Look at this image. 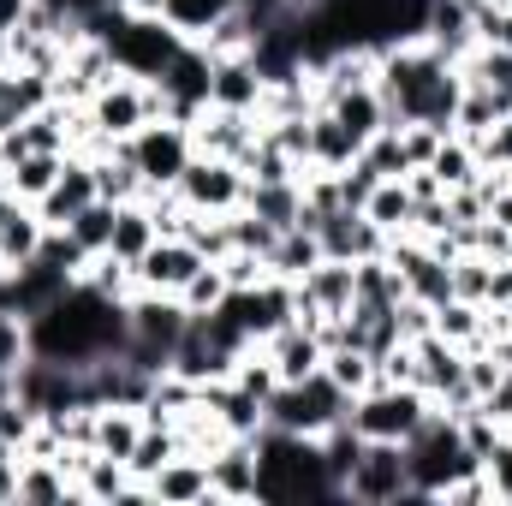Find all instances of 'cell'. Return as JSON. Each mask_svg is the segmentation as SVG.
<instances>
[{"label":"cell","mask_w":512,"mask_h":506,"mask_svg":"<svg viewBox=\"0 0 512 506\" xmlns=\"http://www.w3.org/2000/svg\"><path fill=\"white\" fill-rule=\"evenodd\" d=\"M30 334V352L36 358H54V364H72V370H90L102 358H120L131 334V316L120 298L96 292L90 280H72L42 316L24 322Z\"/></svg>","instance_id":"cell-1"},{"label":"cell","mask_w":512,"mask_h":506,"mask_svg":"<svg viewBox=\"0 0 512 506\" xmlns=\"http://www.w3.org/2000/svg\"><path fill=\"white\" fill-rule=\"evenodd\" d=\"M256 495L274 506L340 501V489L328 477V459H322V441L316 435H286V429L262 423V435H256Z\"/></svg>","instance_id":"cell-2"},{"label":"cell","mask_w":512,"mask_h":506,"mask_svg":"<svg viewBox=\"0 0 512 506\" xmlns=\"http://www.w3.org/2000/svg\"><path fill=\"white\" fill-rule=\"evenodd\" d=\"M405 465H411V501H441L465 471H477L483 459L465 447V429H459V417L453 411H429L423 417V429L405 441Z\"/></svg>","instance_id":"cell-3"},{"label":"cell","mask_w":512,"mask_h":506,"mask_svg":"<svg viewBox=\"0 0 512 506\" xmlns=\"http://www.w3.org/2000/svg\"><path fill=\"white\" fill-rule=\"evenodd\" d=\"M262 417H268V429L316 435V441H322L334 423H346V417H352V393L328 376V370H316V376H304V381H280V387L268 393Z\"/></svg>","instance_id":"cell-4"},{"label":"cell","mask_w":512,"mask_h":506,"mask_svg":"<svg viewBox=\"0 0 512 506\" xmlns=\"http://www.w3.org/2000/svg\"><path fill=\"white\" fill-rule=\"evenodd\" d=\"M429 411H435V399L423 387H411V381H376V387H364L352 399V429L364 441H399L405 447L423 429Z\"/></svg>","instance_id":"cell-5"},{"label":"cell","mask_w":512,"mask_h":506,"mask_svg":"<svg viewBox=\"0 0 512 506\" xmlns=\"http://www.w3.org/2000/svg\"><path fill=\"white\" fill-rule=\"evenodd\" d=\"M126 155L137 161V173H143L149 191H173L179 173L191 167L197 143H191V126L185 120H149L137 137H126Z\"/></svg>","instance_id":"cell-6"},{"label":"cell","mask_w":512,"mask_h":506,"mask_svg":"<svg viewBox=\"0 0 512 506\" xmlns=\"http://www.w3.org/2000/svg\"><path fill=\"white\" fill-rule=\"evenodd\" d=\"M340 501H358V506L411 501V465H405V447H399V441H364V453H358V465H352Z\"/></svg>","instance_id":"cell-7"},{"label":"cell","mask_w":512,"mask_h":506,"mask_svg":"<svg viewBox=\"0 0 512 506\" xmlns=\"http://www.w3.org/2000/svg\"><path fill=\"white\" fill-rule=\"evenodd\" d=\"M179 203L185 209H197V215H233V209H245V191H251V179H245V167L239 161H221V155H191V167L179 173Z\"/></svg>","instance_id":"cell-8"},{"label":"cell","mask_w":512,"mask_h":506,"mask_svg":"<svg viewBox=\"0 0 512 506\" xmlns=\"http://www.w3.org/2000/svg\"><path fill=\"white\" fill-rule=\"evenodd\" d=\"M203 262H209V256L197 251L191 239H155L149 251L131 262V268H137V292H167V298H179L185 280H191Z\"/></svg>","instance_id":"cell-9"},{"label":"cell","mask_w":512,"mask_h":506,"mask_svg":"<svg viewBox=\"0 0 512 506\" xmlns=\"http://www.w3.org/2000/svg\"><path fill=\"white\" fill-rule=\"evenodd\" d=\"M66 286H72L66 268H54L48 256H30V262L12 268V280H6V292H0V310H12L18 322H30V316H42Z\"/></svg>","instance_id":"cell-10"},{"label":"cell","mask_w":512,"mask_h":506,"mask_svg":"<svg viewBox=\"0 0 512 506\" xmlns=\"http://www.w3.org/2000/svg\"><path fill=\"white\" fill-rule=\"evenodd\" d=\"M316 239H322V256H340V262H370V256H387V233L364 215V209H334L316 221Z\"/></svg>","instance_id":"cell-11"},{"label":"cell","mask_w":512,"mask_h":506,"mask_svg":"<svg viewBox=\"0 0 512 506\" xmlns=\"http://www.w3.org/2000/svg\"><path fill=\"white\" fill-rule=\"evenodd\" d=\"M102 191H96V167H90V155H66V167H60V179L48 185V197L36 203V215H42V227H72V215L78 209H90Z\"/></svg>","instance_id":"cell-12"},{"label":"cell","mask_w":512,"mask_h":506,"mask_svg":"<svg viewBox=\"0 0 512 506\" xmlns=\"http://www.w3.org/2000/svg\"><path fill=\"white\" fill-rule=\"evenodd\" d=\"M262 358L274 364V376L280 381H304V376L322 370L328 346H322V334H316L310 322H286V328H274V334L262 340Z\"/></svg>","instance_id":"cell-13"},{"label":"cell","mask_w":512,"mask_h":506,"mask_svg":"<svg viewBox=\"0 0 512 506\" xmlns=\"http://www.w3.org/2000/svg\"><path fill=\"white\" fill-rule=\"evenodd\" d=\"M209 495L215 501H262L256 495V435H233L221 453H209Z\"/></svg>","instance_id":"cell-14"},{"label":"cell","mask_w":512,"mask_h":506,"mask_svg":"<svg viewBox=\"0 0 512 506\" xmlns=\"http://www.w3.org/2000/svg\"><path fill=\"white\" fill-rule=\"evenodd\" d=\"M262 90H268V78H262V66H256L251 54H227V60H215V72H209V108L256 114V108H262Z\"/></svg>","instance_id":"cell-15"},{"label":"cell","mask_w":512,"mask_h":506,"mask_svg":"<svg viewBox=\"0 0 512 506\" xmlns=\"http://www.w3.org/2000/svg\"><path fill=\"white\" fill-rule=\"evenodd\" d=\"M149 501L161 506H197V501H215L209 495V459H197V453H179V459H167L149 483Z\"/></svg>","instance_id":"cell-16"},{"label":"cell","mask_w":512,"mask_h":506,"mask_svg":"<svg viewBox=\"0 0 512 506\" xmlns=\"http://www.w3.org/2000/svg\"><path fill=\"white\" fill-rule=\"evenodd\" d=\"M245 215L268 221L274 233L298 227V221H304V185H298V179H251V191H245Z\"/></svg>","instance_id":"cell-17"},{"label":"cell","mask_w":512,"mask_h":506,"mask_svg":"<svg viewBox=\"0 0 512 506\" xmlns=\"http://www.w3.org/2000/svg\"><path fill=\"white\" fill-rule=\"evenodd\" d=\"M358 149H364V143L340 126L328 108H316V114H310V167H316V173H340V167H352V161H358Z\"/></svg>","instance_id":"cell-18"},{"label":"cell","mask_w":512,"mask_h":506,"mask_svg":"<svg viewBox=\"0 0 512 506\" xmlns=\"http://www.w3.org/2000/svg\"><path fill=\"white\" fill-rule=\"evenodd\" d=\"M322 108H328V114H334L340 126L352 131L358 143H370V137H376V131L387 126V108H382V90H376V84H358V90H340V96H328Z\"/></svg>","instance_id":"cell-19"},{"label":"cell","mask_w":512,"mask_h":506,"mask_svg":"<svg viewBox=\"0 0 512 506\" xmlns=\"http://www.w3.org/2000/svg\"><path fill=\"white\" fill-rule=\"evenodd\" d=\"M90 167H96V191H102L108 203H137V197H149L137 161L126 155V143H108L102 155H90Z\"/></svg>","instance_id":"cell-20"},{"label":"cell","mask_w":512,"mask_h":506,"mask_svg":"<svg viewBox=\"0 0 512 506\" xmlns=\"http://www.w3.org/2000/svg\"><path fill=\"white\" fill-rule=\"evenodd\" d=\"M137 435H143V411H137V405H96V435H90L96 453H108V459L126 465L131 447H137Z\"/></svg>","instance_id":"cell-21"},{"label":"cell","mask_w":512,"mask_h":506,"mask_svg":"<svg viewBox=\"0 0 512 506\" xmlns=\"http://www.w3.org/2000/svg\"><path fill=\"white\" fill-rule=\"evenodd\" d=\"M60 167H66V155H48V149H36V155H24V161H12L6 173H0V185L18 197V203H42L48 197V185L60 179Z\"/></svg>","instance_id":"cell-22"},{"label":"cell","mask_w":512,"mask_h":506,"mask_svg":"<svg viewBox=\"0 0 512 506\" xmlns=\"http://www.w3.org/2000/svg\"><path fill=\"white\" fill-rule=\"evenodd\" d=\"M155 239H161V227H155L149 197H137V203H114V245H108V251L126 256V262H137Z\"/></svg>","instance_id":"cell-23"},{"label":"cell","mask_w":512,"mask_h":506,"mask_svg":"<svg viewBox=\"0 0 512 506\" xmlns=\"http://www.w3.org/2000/svg\"><path fill=\"white\" fill-rule=\"evenodd\" d=\"M364 215L382 227L387 239H399V233H411V221H417V197H411L405 179H382V185L364 197Z\"/></svg>","instance_id":"cell-24"},{"label":"cell","mask_w":512,"mask_h":506,"mask_svg":"<svg viewBox=\"0 0 512 506\" xmlns=\"http://www.w3.org/2000/svg\"><path fill=\"white\" fill-rule=\"evenodd\" d=\"M322 262V239H316V227H286L280 239H274V251H268V274H280V280H304L310 268Z\"/></svg>","instance_id":"cell-25"},{"label":"cell","mask_w":512,"mask_h":506,"mask_svg":"<svg viewBox=\"0 0 512 506\" xmlns=\"http://www.w3.org/2000/svg\"><path fill=\"white\" fill-rule=\"evenodd\" d=\"M18 501H78V483L60 459H18Z\"/></svg>","instance_id":"cell-26"},{"label":"cell","mask_w":512,"mask_h":506,"mask_svg":"<svg viewBox=\"0 0 512 506\" xmlns=\"http://www.w3.org/2000/svg\"><path fill=\"white\" fill-rule=\"evenodd\" d=\"M429 173L441 179V191H465V185H477V173H483V155H477V143L471 137H441V149H435V161H429Z\"/></svg>","instance_id":"cell-27"},{"label":"cell","mask_w":512,"mask_h":506,"mask_svg":"<svg viewBox=\"0 0 512 506\" xmlns=\"http://www.w3.org/2000/svg\"><path fill=\"white\" fill-rule=\"evenodd\" d=\"M435 334L453 340V346H477V340H489V328H483V304L441 298V304H435Z\"/></svg>","instance_id":"cell-28"},{"label":"cell","mask_w":512,"mask_h":506,"mask_svg":"<svg viewBox=\"0 0 512 506\" xmlns=\"http://www.w3.org/2000/svg\"><path fill=\"white\" fill-rule=\"evenodd\" d=\"M227 292H233V286H227V268H221V262H203V268L185 280L179 304H185V316H209V310H221Z\"/></svg>","instance_id":"cell-29"},{"label":"cell","mask_w":512,"mask_h":506,"mask_svg":"<svg viewBox=\"0 0 512 506\" xmlns=\"http://www.w3.org/2000/svg\"><path fill=\"white\" fill-rule=\"evenodd\" d=\"M322 370L340 381V387H346L352 399H358L364 387H376V358H370L364 346H334V352L322 358Z\"/></svg>","instance_id":"cell-30"},{"label":"cell","mask_w":512,"mask_h":506,"mask_svg":"<svg viewBox=\"0 0 512 506\" xmlns=\"http://www.w3.org/2000/svg\"><path fill=\"white\" fill-rule=\"evenodd\" d=\"M66 233H72L90 256H102L108 245H114V203H108V197H96L90 209H78V215H72V227H66Z\"/></svg>","instance_id":"cell-31"},{"label":"cell","mask_w":512,"mask_h":506,"mask_svg":"<svg viewBox=\"0 0 512 506\" xmlns=\"http://www.w3.org/2000/svg\"><path fill=\"white\" fill-rule=\"evenodd\" d=\"M489 256L483 251H459L453 256V298H465V304H489Z\"/></svg>","instance_id":"cell-32"},{"label":"cell","mask_w":512,"mask_h":506,"mask_svg":"<svg viewBox=\"0 0 512 506\" xmlns=\"http://www.w3.org/2000/svg\"><path fill=\"white\" fill-rule=\"evenodd\" d=\"M399 149H405V167H429L435 149H441V131L435 126H399Z\"/></svg>","instance_id":"cell-33"},{"label":"cell","mask_w":512,"mask_h":506,"mask_svg":"<svg viewBox=\"0 0 512 506\" xmlns=\"http://www.w3.org/2000/svg\"><path fill=\"white\" fill-rule=\"evenodd\" d=\"M24 358H30V334L12 310H0V370H18Z\"/></svg>","instance_id":"cell-34"},{"label":"cell","mask_w":512,"mask_h":506,"mask_svg":"<svg viewBox=\"0 0 512 506\" xmlns=\"http://www.w3.org/2000/svg\"><path fill=\"white\" fill-rule=\"evenodd\" d=\"M483 471L495 477V501H507V506H512V441H501V447L483 459Z\"/></svg>","instance_id":"cell-35"},{"label":"cell","mask_w":512,"mask_h":506,"mask_svg":"<svg viewBox=\"0 0 512 506\" xmlns=\"http://www.w3.org/2000/svg\"><path fill=\"white\" fill-rule=\"evenodd\" d=\"M24 12H30V0H0V66H6V54H12V36H18Z\"/></svg>","instance_id":"cell-36"},{"label":"cell","mask_w":512,"mask_h":506,"mask_svg":"<svg viewBox=\"0 0 512 506\" xmlns=\"http://www.w3.org/2000/svg\"><path fill=\"white\" fill-rule=\"evenodd\" d=\"M48 6L72 12V18H90V12H102V6H120V0H48Z\"/></svg>","instance_id":"cell-37"},{"label":"cell","mask_w":512,"mask_h":506,"mask_svg":"<svg viewBox=\"0 0 512 506\" xmlns=\"http://www.w3.org/2000/svg\"><path fill=\"white\" fill-rule=\"evenodd\" d=\"M6 280H12V268H6V256H0V292H6Z\"/></svg>","instance_id":"cell-38"},{"label":"cell","mask_w":512,"mask_h":506,"mask_svg":"<svg viewBox=\"0 0 512 506\" xmlns=\"http://www.w3.org/2000/svg\"><path fill=\"white\" fill-rule=\"evenodd\" d=\"M507 441H512V417H507Z\"/></svg>","instance_id":"cell-39"}]
</instances>
